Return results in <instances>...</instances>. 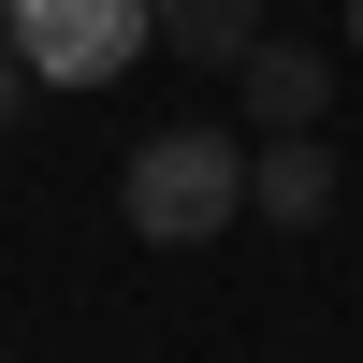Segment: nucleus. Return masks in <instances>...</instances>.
<instances>
[{"instance_id":"obj_1","label":"nucleus","mask_w":363,"mask_h":363,"mask_svg":"<svg viewBox=\"0 0 363 363\" xmlns=\"http://www.w3.org/2000/svg\"><path fill=\"white\" fill-rule=\"evenodd\" d=\"M116 218H131L145 247L233 233V218H247V145H233V131H145L131 174H116Z\"/></svg>"},{"instance_id":"obj_2","label":"nucleus","mask_w":363,"mask_h":363,"mask_svg":"<svg viewBox=\"0 0 363 363\" xmlns=\"http://www.w3.org/2000/svg\"><path fill=\"white\" fill-rule=\"evenodd\" d=\"M0 29H15V58L44 87H116L160 29H145V0H0Z\"/></svg>"},{"instance_id":"obj_3","label":"nucleus","mask_w":363,"mask_h":363,"mask_svg":"<svg viewBox=\"0 0 363 363\" xmlns=\"http://www.w3.org/2000/svg\"><path fill=\"white\" fill-rule=\"evenodd\" d=\"M247 203H262L277 233L335 218V145H320V131H262V145H247Z\"/></svg>"},{"instance_id":"obj_4","label":"nucleus","mask_w":363,"mask_h":363,"mask_svg":"<svg viewBox=\"0 0 363 363\" xmlns=\"http://www.w3.org/2000/svg\"><path fill=\"white\" fill-rule=\"evenodd\" d=\"M233 87H247V131H320V102H335V58H306V44H277V29H262Z\"/></svg>"},{"instance_id":"obj_5","label":"nucleus","mask_w":363,"mask_h":363,"mask_svg":"<svg viewBox=\"0 0 363 363\" xmlns=\"http://www.w3.org/2000/svg\"><path fill=\"white\" fill-rule=\"evenodd\" d=\"M145 29H160V58H189V73H247L262 0H145Z\"/></svg>"},{"instance_id":"obj_6","label":"nucleus","mask_w":363,"mask_h":363,"mask_svg":"<svg viewBox=\"0 0 363 363\" xmlns=\"http://www.w3.org/2000/svg\"><path fill=\"white\" fill-rule=\"evenodd\" d=\"M15 87H29V58H15V29H0V116H15Z\"/></svg>"},{"instance_id":"obj_7","label":"nucleus","mask_w":363,"mask_h":363,"mask_svg":"<svg viewBox=\"0 0 363 363\" xmlns=\"http://www.w3.org/2000/svg\"><path fill=\"white\" fill-rule=\"evenodd\" d=\"M349 44H363V0H349Z\"/></svg>"}]
</instances>
